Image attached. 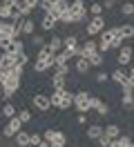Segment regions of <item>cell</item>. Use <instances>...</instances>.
<instances>
[{
    "mask_svg": "<svg viewBox=\"0 0 134 147\" xmlns=\"http://www.w3.org/2000/svg\"><path fill=\"white\" fill-rule=\"evenodd\" d=\"M49 98H52V107H56V109H71L74 107V94L67 89H54Z\"/></svg>",
    "mask_w": 134,
    "mask_h": 147,
    "instance_id": "cell-1",
    "label": "cell"
},
{
    "mask_svg": "<svg viewBox=\"0 0 134 147\" xmlns=\"http://www.w3.org/2000/svg\"><path fill=\"white\" fill-rule=\"evenodd\" d=\"M18 87H20V78L9 71V76L5 78V83H2V98H5V100H9V98L18 92Z\"/></svg>",
    "mask_w": 134,
    "mask_h": 147,
    "instance_id": "cell-2",
    "label": "cell"
},
{
    "mask_svg": "<svg viewBox=\"0 0 134 147\" xmlns=\"http://www.w3.org/2000/svg\"><path fill=\"white\" fill-rule=\"evenodd\" d=\"M89 98H92V94H87V92H76L74 94V107H76L78 114H87V111L92 109Z\"/></svg>",
    "mask_w": 134,
    "mask_h": 147,
    "instance_id": "cell-3",
    "label": "cell"
},
{
    "mask_svg": "<svg viewBox=\"0 0 134 147\" xmlns=\"http://www.w3.org/2000/svg\"><path fill=\"white\" fill-rule=\"evenodd\" d=\"M103 31H105V18L92 16V20H87V36H101Z\"/></svg>",
    "mask_w": 134,
    "mask_h": 147,
    "instance_id": "cell-4",
    "label": "cell"
},
{
    "mask_svg": "<svg viewBox=\"0 0 134 147\" xmlns=\"http://www.w3.org/2000/svg\"><path fill=\"white\" fill-rule=\"evenodd\" d=\"M22 129V120L18 118V116H14V118H9V123L5 125V129H2V136L5 138H14Z\"/></svg>",
    "mask_w": 134,
    "mask_h": 147,
    "instance_id": "cell-5",
    "label": "cell"
},
{
    "mask_svg": "<svg viewBox=\"0 0 134 147\" xmlns=\"http://www.w3.org/2000/svg\"><path fill=\"white\" fill-rule=\"evenodd\" d=\"M69 9L71 13L76 16V20L78 22H83V20H87V7H85V0H71V5H69Z\"/></svg>",
    "mask_w": 134,
    "mask_h": 147,
    "instance_id": "cell-6",
    "label": "cell"
},
{
    "mask_svg": "<svg viewBox=\"0 0 134 147\" xmlns=\"http://www.w3.org/2000/svg\"><path fill=\"white\" fill-rule=\"evenodd\" d=\"M132 58H134V47L123 45L121 49H118V56H116V60H118V67H127Z\"/></svg>",
    "mask_w": 134,
    "mask_h": 147,
    "instance_id": "cell-7",
    "label": "cell"
},
{
    "mask_svg": "<svg viewBox=\"0 0 134 147\" xmlns=\"http://www.w3.org/2000/svg\"><path fill=\"white\" fill-rule=\"evenodd\" d=\"M107 38H110V45H112V49H121V47L125 45V38L121 36V31H118V27H112V29H105Z\"/></svg>",
    "mask_w": 134,
    "mask_h": 147,
    "instance_id": "cell-8",
    "label": "cell"
},
{
    "mask_svg": "<svg viewBox=\"0 0 134 147\" xmlns=\"http://www.w3.org/2000/svg\"><path fill=\"white\" fill-rule=\"evenodd\" d=\"M31 105L38 111H47V109H52V98L45 96V94H36L34 98H31Z\"/></svg>",
    "mask_w": 134,
    "mask_h": 147,
    "instance_id": "cell-9",
    "label": "cell"
},
{
    "mask_svg": "<svg viewBox=\"0 0 134 147\" xmlns=\"http://www.w3.org/2000/svg\"><path fill=\"white\" fill-rule=\"evenodd\" d=\"M69 5H71V0H54L49 13H52V16H56V18L61 20L63 13H65V11H69Z\"/></svg>",
    "mask_w": 134,
    "mask_h": 147,
    "instance_id": "cell-10",
    "label": "cell"
},
{
    "mask_svg": "<svg viewBox=\"0 0 134 147\" xmlns=\"http://www.w3.org/2000/svg\"><path fill=\"white\" fill-rule=\"evenodd\" d=\"M83 47V56L80 58H92L94 54H98V40H94V38H89V40H85V45H80Z\"/></svg>",
    "mask_w": 134,
    "mask_h": 147,
    "instance_id": "cell-11",
    "label": "cell"
},
{
    "mask_svg": "<svg viewBox=\"0 0 134 147\" xmlns=\"http://www.w3.org/2000/svg\"><path fill=\"white\" fill-rule=\"evenodd\" d=\"M58 25V18L52 16V13H43V18H40V29L43 31H54Z\"/></svg>",
    "mask_w": 134,
    "mask_h": 147,
    "instance_id": "cell-12",
    "label": "cell"
},
{
    "mask_svg": "<svg viewBox=\"0 0 134 147\" xmlns=\"http://www.w3.org/2000/svg\"><path fill=\"white\" fill-rule=\"evenodd\" d=\"M71 58H76V56L71 54L69 49H63V51H58V54H54V67H56V65H67Z\"/></svg>",
    "mask_w": 134,
    "mask_h": 147,
    "instance_id": "cell-13",
    "label": "cell"
},
{
    "mask_svg": "<svg viewBox=\"0 0 134 147\" xmlns=\"http://www.w3.org/2000/svg\"><path fill=\"white\" fill-rule=\"evenodd\" d=\"M103 134H105V127H103V125H96V123H92V125L87 127V138H89V140H98V138L103 136Z\"/></svg>",
    "mask_w": 134,
    "mask_h": 147,
    "instance_id": "cell-14",
    "label": "cell"
},
{
    "mask_svg": "<svg viewBox=\"0 0 134 147\" xmlns=\"http://www.w3.org/2000/svg\"><path fill=\"white\" fill-rule=\"evenodd\" d=\"M49 67H54V58H47V60H43V58H36L34 71H36V74H43V71H47Z\"/></svg>",
    "mask_w": 134,
    "mask_h": 147,
    "instance_id": "cell-15",
    "label": "cell"
},
{
    "mask_svg": "<svg viewBox=\"0 0 134 147\" xmlns=\"http://www.w3.org/2000/svg\"><path fill=\"white\" fill-rule=\"evenodd\" d=\"M14 138H16V145L18 147H29V145H31V134H27V131H22V129H20Z\"/></svg>",
    "mask_w": 134,
    "mask_h": 147,
    "instance_id": "cell-16",
    "label": "cell"
},
{
    "mask_svg": "<svg viewBox=\"0 0 134 147\" xmlns=\"http://www.w3.org/2000/svg\"><path fill=\"white\" fill-rule=\"evenodd\" d=\"M47 49H49L52 54H58V51H63V38H58V36L49 38V42H47Z\"/></svg>",
    "mask_w": 134,
    "mask_h": 147,
    "instance_id": "cell-17",
    "label": "cell"
},
{
    "mask_svg": "<svg viewBox=\"0 0 134 147\" xmlns=\"http://www.w3.org/2000/svg\"><path fill=\"white\" fill-rule=\"evenodd\" d=\"M112 80H114V83H118V85H125V83H127V71H125L123 67L114 69V71H112Z\"/></svg>",
    "mask_w": 134,
    "mask_h": 147,
    "instance_id": "cell-18",
    "label": "cell"
},
{
    "mask_svg": "<svg viewBox=\"0 0 134 147\" xmlns=\"http://www.w3.org/2000/svg\"><path fill=\"white\" fill-rule=\"evenodd\" d=\"M78 74H87L92 69V63H89L87 58H76V67H74Z\"/></svg>",
    "mask_w": 134,
    "mask_h": 147,
    "instance_id": "cell-19",
    "label": "cell"
},
{
    "mask_svg": "<svg viewBox=\"0 0 134 147\" xmlns=\"http://www.w3.org/2000/svg\"><path fill=\"white\" fill-rule=\"evenodd\" d=\"M112 49V45H110V38H107V34L103 31L101 36H98V51L101 54H105V51H110Z\"/></svg>",
    "mask_w": 134,
    "mask_h": 147,
    "instance_id": "cell-20",
    "label": "cell"
},
{
    "mask_svg": "<svg viewBox=\"0 0 134 147\" xmlns=\"http://www.w3.org/2000/svg\"><path fill=\"white\" fill-rule=\"evenodd\" d=\"M36 31V22L31 18H25L22 20V36H34Z\"/></svg>",
    "mask_w": 134,
    "mask_h": 147,
    "instance_id": "cell-21",
    "label": "cell"
},
{
    "mask_svg": "<svg viewBox=\"0 0 134 147\" xmlns=\"http://www.w3.org/2000/svg\"><path fill=\"white\" fill-rule=\"evenodd\" d=\"M105 136L116 140V138L121 136V127H118V125H105Z\"/></svg>",
    "mask_w": 134,
    "mask_h": 147,
    "instance_id": "cell-22",
    "label": "cell"
},
{
    "mask_svg": "<svg viewBox=\"0 0 134 147\" xmlns=\"http://www.w3.org/2000/svg\"><path fill=\"white\" fill-rule=\"evenodd\" d=\"M121 105H123V109H134V94H132V92L123 94V98H121Z\"/></svg>",
    "mask_w": 134,
    "mask_h": 147,
    "instance_id": "cell-23",
    "label": "cell"
},
{
    "mask_svg": "<svg viewBox=\"0 0 134 147\" xmlns=\"http://www.w3.org/2000/svg\"><path fill=\"white\" fill-rule=\"evenodd\" d=\"M118 31H121V36H123V38H134V25H130V22L121 25Z\"/></svg>",
    "mask_w": 134,
    "mask_h": 147,
    "instance_id": "cell-24",
    "label": "cell"
},
{
    "mask_svg": "<svg viewBox=\"0 0 134 147\" xmlns=\"http://www.w3.org/2000/svg\"><path fill=\"white\" fill-rule=\"evenodd\" d=\"M112 147H132L130 136H118L116 140H112Z\"/></svg>",
    "mask_w": 134,
    "mask_h": 147,
    "instance_id": "cell-25",
    "label": "cell"
},
{
    "mask_svg": "<svg viewBox=\"0 0 134 147\" xmlns=\"http://www.w3.org/2000/svg\"><path fill=\"white\" fill-rule=\"evenodd\" d=\"M2 116H5V118H14V116H18L16 107H14L11 102H5V105H2Z\"/></svg>",
    "mask_w": 134,
    "mask_h": 147,
    "instance_id": "cell-26",
    "label": "cell"
},
{
    "mask_svg": "<svg viewBox=\"0 0 134 147\" xmlns=\"http://www.w3.org/2000/svg\"><path fill=\"white\" fill-rule=\"evenodd\" d=\"M52 85H54V89H65V76L54 74L52 76Z\"/></svg>",
    "mask_w": 134,
    "mask_h": 147,
    "instance_id": "cell-27",
    "label": "cell"
},
{
    "mask_svg": "<svg viewBox=\"0 0 134 147\" xmlns=\"http://www.w3.org/2000/svg\"><path fill=\"white\" fill-rule=\"evenodd\" d=\"M61 22H65V25H74V22H78V20H76V16H74L71 9H69V11H65V13L61 16Z\"/></svg>",
    "mask_w": 134,
    "mask_h": 147,
    "instance_id": "cell-28",
    "label": "cell"
},
{
    "mask_svg": "<svg viewBox=\"0 0 134 147\" xmlns=\"http://www.w3.org/2000/svg\"><path fill=\"white\" fill-rule=\"evenodd\" d=\"M87 11H89V16H103V5H98V2H92Z\"/></svg>",
    "mask_w": 134,
    "mask_h": 147,
    "instance_id": "cell-29",
    "label": "cell"
},
{
    "mask_svg": "<svg viewBox=\"0 0 134 147\" xmlns=\"http://www.w3.org/2000/svg\"><path fill=\"white\" fill-rule=\"evenodd\" d=\"M56 136H58V129H45V134H43V138L45 140H49V143H54V140H56Z\"/></svg>",
    "mask_w": 134,
    "mask_h": 147,
    "instance_id": "cell-30",
    "label": "cell"
},
{
    "mask_svg": "<svg viewBox=\"0 0 134 147\" xmlns=\"http://www.w3.org/2000/svg\"><path fill=\"white\" fill-rule=\"evenodd\" d=\"M121 13H123V16H132L134 13V2H123V5H121Z\"/></svg>",
    "mask_w": 134,
    "mask_h": 147,
    "instance_id": "cell-31",
    "label": "cell"
},
{
    "mask_svg": "<svg viewBox=\"0 0 134 147\" xmlns=\"http://www.w3.org/2000/svg\"><path fill=\"white\" fill-rule=\"evenodd\" d=\"M89 63H92V67H103V54H101V51L94 54L92 58H89Z\"/></svg>",
    "mask_w": 134,
    "mask_h": 147,
    "instance_id": "cell-32",
    "label": "cell"
},
{
    "mask_svg": "<svg viewBox=\"0 0 134 147\" xmlns=\"http://www.w3.org/2000/svg\"><path fill=\"white\" fill-rule=\"evenodd\" d=\"M31 42H34V47H38V49L47 47V45H45V38H43V36H36V34L31 36Z\"/></svg>",
    "mask_w": 134,
    "mask_h": 147,
    "instance_id": "cell-33",
    "label": "cell"
},
{
    "mask_svg": "<svg viewBox=\"0 0 134 147\" xmlns=\"http://www.w3.org/2000/svg\"><path fill=\"white\" fill-rule=\"evenodd\" d=\"M107 111H110V105L101 100V105L96 107V114H98V116H107Z\"/></svg>",
    "mask_w": 134,
    "mask_h": 147,
    "instance_id": "cell-34",
    "label": "cell"
},
{
    "mask_svg": "<svg viewBox=\"0 0 134 147\" xmlns=\"http://www.w3.org/2000/svg\"><path fill=\"white\" fill-rule=\"evenodd\" d=\"M18 118L22 120V123H29V120H31V111H29V109H22V111H18Z\"/></svg>",
    "mask_w": 134,
    "mask_h": 147,
    "instance_id": "cell-35",
    "label": "cell"
},
{
    "mask_svg": "<svg viewBox=\"0 0 134 147\" xmlns=\"http://www.w3.org/2000/svg\"><path fill=\"white\" fill-rule=\"evenodd\" d=\"M14 40H16V38H0V49H2V51H7L9 45H11Z\"/></svg>",
    "mask_w": 134,
    "mask_h": 147,
    "instance_id": "cell-36",
    "label": "cell"
},
{
    "mask_svg": "<svg viewBox=\"0 0 134 147\" xmlns=\"http://www.w3.org/2000/svg\"><path fill=\"white\" fill-rule=\"evenodd\" d=\"M52 2H54V0H40V2H38V7H40L45 13H49V9H52Z\"/></svg>",
    "mask_w": 134,
    "mask_h": 147,
    "instance_id": "cell-37",
    "label": "cell"
},
{
    "mask_svg": "<svg viewBox=\"0 0 134 147\" xmlns=\"http://www.w3.org/2000/svg\"><path fill=\"white\" fill-rule=\"evenodd\" d=\"M56 74L67 76V74H69V63H67V65H56Z\"/></svg>",
    "mask_w": 134,
    "mask_h": 147,
    "instance_id": "cell-38",
    "label": "cell"
},
{
    "mask_svg": "<svg viewBox=\"0 0 134 147\" xmlns=\"http://www.w3.org/2000/svg\"><path fill=\"white\" fill-rule=\"evenodd\" d=\"M96 143H98V145H101V147H112V138H107L105 134H103V136L98 138Z\"/></svg>",
    "mask_w": 134,
    "mask_h": 147,
    "instance_id": "cell-39",
    "label": "cell"
},
{
    "mask_svg": "<svg viewBox=\"0 0 134 147\" xmlns=\"http://www.w3.org/2000/svg\"><path fill=\"white\" fill-rule=\"evenodd\" d=\"M107 80H110L107 71H96V83H107Z\"/></svg>",
    "mask_w": 134,
    "mask_h": 147,
    "instance_id": "cell-40",
    "label": "cell"
},
{
    "mask_svg": "<svg viewBox=\"0 0 134 147\" xmlns=\"http://www.w3.org/2000/svg\"><path fill=\"white\" fill-rule=\"evenodd\" d=\"M31 7H29V5H22V7H20V13H22V18H29V13H31Z\"/></svg>",
    "mask_w": 134,
    "mask_h": 147,
    "instance_id": "cell-41",
    "label": "cell"
},
{
    "mask_svg": "<svg viewBox=\"0 0 134 147\" xmlns=\"http://www.w3.org/2000/svg\"><path fill=\"white\" fill-rule=\"evenodd\" d=\"M22 67H25V65H20V63H18L16 67L11 69V74H14V76H18V78H20V76H22Z\"/></svg>",
    "mask_w": 134,
    "mask_h": 147,
    "instance_id": "cell-42",
    "label": "cell"
},
{
    "mask_svg": "<svg viewBox=\"0 0 134 147\" xmlns=\"http://www.w3.org/2000/svg\"><path fill=\"white\" fill-rule=\"evenodd\" d=\"M89 105H92V109H96L98 105H101V98H96V96H92V98H89Z\"/></svg>",
    "mask_w": 134,
    "mask_h": 147,
    "instance_id": "cell-43",
    "label": "cell"
},
{
    "mask_svg": "<svg viewBox=\"0 0 134 147\" xmlns=\"http://www.w3.org/2000/svg\"><path fill=\"white\" fill-rule=\"evenodd\" d=\"M40 140H43V138H40V134H31V145H40Z\"/></svg>",
    "mask_w": 134,
    "mask_h": 147,
    "instance_id": "cell-44",
    "label": "cell"
},
{
    "mask_svg": "<svg viewBox=\"0 0 134 147\" xmlns=\"http://www.w3.org/2000/svg\"><path fill=\"white\" fill-rule=\"evenodd\" d=\"M127 78H130V83L134 87V65H130V69H127Z\"/></svg>",
    "mask_w": 134,
    "mask_h": 147,
    "instance_id": "cell-45",
    "label": "cell"
},
{
    "mask_svg": "<svg viewBox=\"0 0 134 147\" xmlns=\"http://www.w3.org/2000/svg\"><path fill=\"white\" fill-rule=\"evenodd\" d=\"M18 63H20V65H27V63H29V56H27V54H20V56H18Z\"/></svg>",
    "mask_w": 134,
    "mask_h": 147,
    "instance_id": "cell-46",
    "label": "cell"
},
{
    "mask_svg": "<svg viewBox=\"0 0 134 147\" xmlns=\"http://www.w3.org/2000/svg\"><path fill=\"white\" fill-rule=\"evenodd\" d=\"M76 120H78L80 125H85V123H87V116H85V114H78V116H76Z\"/></svg>",
    "mask_w": 134,
    "mask_h": 147,
    "instance_id": "cell-47",
    "label": "cell"
},
{
    "mask_svg": "<svg viewBox=\"0 0 134 147\" xmlns=\"http://www.w3.org/2000/svg\"><path fill=\"white\" fill-rule=\"evenodd\" d=\"M38 147H52V143H49V140H45V138H43V140H40V145H38Z\"/></svg>",
    "mask_w": 134,
    "mask_h": 147,
    "instance_id": "cell-48",
    "label": "cell"
},
{
    "mask_svg": "<svg viewBox=\"0 0 134 147\" xmlns=\"http://www.w3.org/2000/svg\"><path fill=\"white\" fill-rule=\"evenodd\" d=\"M52 147H65V143H52Z\"/></svg>",
    "mask_w": 134,
    "mask_h": 147,
    "instance_id": "cell-49",
    "label": "cell"
},
{
    "mask_svg": "<svg viewBox=\"0 0 134 147\" xmlns=\"http://www.w3.org/2000/svg\"><path fill=\"white\" fill-rule=\"evenodd\" d=\"M0 100H2V83H0Z\"/></svg>",
    "mask_w": 134,
    "mask_h": 147,
    "instance_id": "cell-50",
    "label": "cell"
},
{
    "mask_svg": "<svg viewBox=\"0 0 134 147\" xmlns=\"http://www.w3.org/2000/svg\"><path fill=\"white\" fill-rule=\"evenodd\" d=\"M0 114H2V105H0Z\"/></svg>",
    "mask_w": 134,
    "mask_h": 147,
    "instance_id": "cell-51",
    "label": "cell"
},
{
    "mask_svg": "<svg viewBox=\"0 0 134 147\" xmlns=\"http://www.w3.org/2000/svg\"><path fill=\"white\" fill-rule=\"evenodd\" d=\"M0 134H2V129H0Z\"/></svg>",
    "mask_w": 134,
    "mask_h": 147,
    "instance_id": "cell-52",
    "label": "cell"
},
{
    "mask_svg": "<svg viewBox=\"0 0 134 147\" xmlns=\"http://www.w3.org/2000/svg\"><path fill=\"white\" fill-rule=\"evenodd\" d=\"M112 2H116V0H112Z\"/></svg>",
    "mask_w": 134,
    "mask_h": 147,
    "instance_id": "cell-53",
    "label": "cell"
},
{
    "mask_svg": "<svg viewBox=\"0 0 134 147\" xmlns=\"http://www.w3.org/2000/svg\"><path fill=\"white\" fill-rule=\"evenodd\" d=\"M132 147H134V143H132Z\"/></svg>",
    "mask_w": 134,
    "mask_h": 147,
    "instance_id": "cell-54",
    "label": "cell"
}]
</instances>
